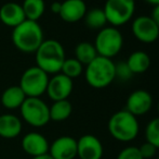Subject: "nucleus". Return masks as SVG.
Instances as JSON below:
<instances>
[{"label":"nucleus","instance_id":"f257e3e1","mask_svg":"<svg viewBox=\"0 0 159 159\" xmlns=\"http://www.w3.org/2000/svg\"><path fill=\"white\" fill-rule=\"evenodd\" d=\"M36 66L47 74H57L61 72L64 63L65 50L60 42L55 39H44L36 50Z\"/></svg>","mask_w":159,"mask_h":159},{"label":"nucleus","instance_id":"f03ea898","mask_svg":"<svg viewBox=\"0 0 159 159\" xmlns=\"http://www.w3.org/2000/svg\"><path fill=\"white\" fill-rule=\"evenodd\" d=\"M43 40V31L38 21L25 20L13 28V44L24 53H35Z\"/></svg>","mask_w":159,"mask_h":159},{"label":"nucleus","instance_id":"7ed1b4c3","mask_svg":"<svg viewBox=\"0 0 159 159\" xmlns=\"http://www.w3.org/2000/svg\"><path fill=\"white\" fill-rule=\"evenodd\" d=\"M116 63L111 59L98 56L94 60L86 66L84 77L91 87L96 89L109 86L116 79Z\"/></svg>","mask_w":159,"mask_h":159},{"label":"nucleus","instance_id":"20e7f679","mask_svg":"<svg viewBox=\"0 0 159 159\" xmlns=\"http://www.w3.org/2000/svg\"><path fill=\"white\" fill-rule=\"evenodd\" d=\"M108 132L119 142H131L139 135L140 124L135 116L127 110H120L109 119Z\"/></svg>","mask_w":159,"mask_h":159},{"label":"nucleus","instance_id":"39448f33","mask_svg":"<svg viewBox=\"0 0 159 159\" xmlns=\"http://www.w3.org/2000/svg\"><path fill=\"white\" fill-rule=\"evenodd\" d=\"M93 45L96 49L98 56L113 59L121 50L124 37L118 27L105 26L98 33Z\"/></svg>","mask_w":159,"mask_h":159},{"label":"nucleus","instance_id":"423d86ee","mask_svg":"<svg viewBox=\"0 0 159 159\" xmlns=\"http://www.w3.org/2000/svg\"><path fill=\"white\" fill-rule=\"evenodd\" d=\"M107 23L119 27L132 19L135 12V0H106L104 6Z\"/></svg>","mask_w":159,"mask_h":159},{"label":"nucleus","instance_id":"0eeeda50","mask_svg":"<svg viewBox=\"0 0 159 159\" xmlns=\"http://www.w3.org/2000/svg\"><path fill=\"white\" fill-rule=\"evenodd\" d=\"M20 110L24 121L34 127H41L50 121L49 106L40 97H26Z\"/></svg>","mask_w":159,"mask_h":159},{"label":"nucleus","instance_id":"6e6552de","mask_svg":"<svg viewBox=\"0 0 159 159\" xmlns=\"http://www.w3.org/2000/svg\"><path fill=\"white\" fill-rule=\"evenodd\" d=\"M48 82L49 74L35 66L24 71L19 86L24 92L26 97H41L46 93Z\"/></svg>","mask_w":159,"mask_h":159},{"label":"nucleus","instance_id":"1a4fd4ad","mask_svg":"<svg viewBox=\"0 0 159 159\" xmlns=\"http://www.w3.org/2000/svg\"><path fill=\"white\" fill-rule=\"evenodd\" d=\"M131 31L133 36L144 44L155 42L159 37V27L148 15H140L132 22Z\"/></svg>","mask_w":159,"mask_h":159},{"label":"nucleus","instance_id":"9d476101","mask_svg":"<svg viewBox=\"0 0 159 159\" xmlns=\"http://www.w3.org/2000/svg\"><path fill=\"white\" fill-rule=\"evenodd\" d=\"M74 88L73 80L62 74L61 72L54 74V77L49 79L46 93L49 98L53 102L64 100L70 96Z\"/></svg>","mask_w":159,"mask_h":159},{"label":"nucleus","instance_id":"9b49d317","mask_svg":"<svg viewBox=\"0 0 159 159\" xmlns=\"http://www.w3.org/2000/svg\"><path fill=\"white\" fill-rule=\"evenodd\" d=\"M153 106V97L147 91L136 89L132 92L127 99L126 110L135 117L143 116L151 110Z\"/></svg>","mask_w":159,"mask_h":159},{"label":"nucleus","instance_id":"f8f14e48","mask_svg":"<svg viewBox=\"0 0 159 159\" xmlns=\"http://www.w3.org/2000/svg\"><path fill=\"white\" fill-rule=\"evenodd\" d=\"M103 153L102 143L92 134L82 135L77 141V156L80 159H102Z\"/></svg>","mask_w":159,"mask_h":159},{"label":"nucleus","instance_id":"ddd939ff","mask_svg":"<svg viewBox=\"0 0 159 159\" xmlns=\"http://www.w3.org/2000/svg\"><path fill=\"white\" fill-rule=\"evenodd\" d=\"M49 155L53 159H74L77 157V140L71 136L57 137L49 146Z\"/></svg>","mask_w":159,"mask_h":159},{"label":"nucleus","instance_id":"4468645a","mask_svg":"<svg viewBox=\"0 0 159 159\" xmlns=\"http://www.w3.org/2000/svg\"><path fill=\"white\" fill-rule=\"evenodd\" d=\"M49 142L42 134L37 132L27 133L22 140V148L27 155L37 157L49 153Z\"/></svg>","mask_w":159,"mask_h":159},{"label":"nucleus","instance_id":"2eb2a0df","mask_svg":"<svg viewBox=\"0 0 159 159\" xmlns=\"http://www.w3.org/2000/svg\"><path fill=\"white\" fill-rule=\"evenodd\" d=\"M87 4L84 0H65L62 2L60 17L67 23H76L84 17Z\"/></svg>","mask_w":159,"mask_h":159},{"label":"nucleus","instance_id":"dca6fc26","mask_svg":"<svg viewBox=\"0 0 159 159\" xmlns=\"http://www.w3.org/2000/svg\"><path fill=\"white\" fill-rule=\"evenodd\" d=\"M25 20L22 4L16 2H7L0 8V21L6 26L14 28Z\"/></svg>","mask_w":159,"mask_h":159},{"label":"nucleus","instance_id":"f3484780","mask_svg":"<svg viewBox=\"0 0 159 159\" xmlns=\"http://www.w3.org/2000/svg\"><path fill=\"white\" fill-rule=\"evenodd\" d=\"M22 132V121L16 116L4 113L0 116V136L3 138H15Z\"/></svg>","mask_w":159,"mask_h":159},{"label":"nucleus","instance_id":"a211bd4d","mask_svg":"<svg viewBox=\"0 0 159 159\" xmlns=\"http://www.w3.org/2000/svg\"><path fill=\"white\" fill-rule=\"evenodd\" d=\"M26 99V95L19 85L10 86L2 93L1 95V104L4 108L9 110L17 109L22 106L24 100Z\"/></svg>","mask_w":159,"mask_h":159},{"label":"nucleus","instance_id":"6ab92c4d","mask_svg":"<svg viewBox=\"0 0 159 159\" xmlns=\"http://www.w3.org/2000/svg\"><path fill=\"white\" fill-rule=\"evenodd\" d=\"M126 63L133 74H142L151 67V58L146 52L138 50L129 56Z\"/></svg>","mask_w":159,"mask_h":159},{"label":"nucleus","instance_id":"aec40b11","mask_svg":"<svg viewBox=\"0 0 159 159\" xmlns=\"http://www.w3.org/2000/svg\"><path fill=\"white\" fill-rule=\"evenodd\" d=\"M71 112H73V106L68 102V99L53 102L52 106L49 107L50 120L55 121V122H62L68 119Z\"/></svg>","mask_w":159,"mask_h":159},{"label":"nucleus","instance_id":"412c9836","mask_svg":"<svg viewBox=\"0 0 159 159\" xmlns=\"http://www.w3.org/2000/svg\"><path fill=\"white\" fill-rule=\"evenodd\" d=\"M98 57L94 45L89 42H81L75 48V58L82 64L88 66L92 60Z\"/></svg>","mask_w":159,"mask_h":159},{"label":"nucleus","instance_id":"4be33fe9","mask_svg":"<svg viewBox=\"0 0 159 159\" xmlns=\"http://www.w3.org/2000/svg\"><path fill=\"white\" fill-rule=\"evenodd\" d=\"M22 8L26 20L38 21L46 11V3L43 0H24Z\"/></svg>","mask_w":159,"mask_h":159},{"label":"nucleus","instance_id":"5701e85b","mask_svg":"<svg viewBox=\"0 0 159 159\" xmlns=\"http://www.w3.org/2000/svg\"><path fill=\"white\" fill-rule=\"evenodd\" d=\"M84 19L86 25L92 30H102L107 24L106 15H105L103 9L95 8L90 11H87Z\"/></svg>","mask_w":159,"mask_h":159},{"label":"nucleus","instance_id":"b1692460","mask_svg":"<svg viewBox=\"0 0 159 159\" xmlns=\"http://www.w3.org/2000/svg\"><path fill=\"white\" fill-rule=\"evenodd\" d=\"M82 72H84V66L76 58H68V59L64 60V63L61 69L62 74L74 80L81 75Z\"/></svg>","mask_w":159,"mask_h":159},{"label":"nucleus","instance_id":"393cba45","mask_svg":"<svg viewBox=\"0 0 159 159\" xmlns=\"http://www.w3.org/2000/svg\"><path fill=\"white\" fill-rule=\"evenodd\" d=\"M146 142L151 143L152 145L159 148V117L149 121L145 130Z\"/></svg>","mask_w":159,"mask_h":159},{"label":"nucleus","instance_id":"a878e982","mask_svg":"<svg viewBox=\"0 0 159 159\" xmlns=\"http://www.w3.org/2000/svg\"><path fill=\"white\" fill-rule=\"evenodd\" d=\"M117 159H143V157L139 151V147L128 146L120 151Z\"/></svg>","mask_w":159,"mask_h":159},{"label":"nucleus","instance_id":"bb28decb","mask_svg":"<svg viewBox=\"0 0 159 159\" xmlns=\"http://www.w3.org/2000/svg\"><path fill=\"white\" fill-rule=\"evenodd\" d=\"M115 71H116V77H118L121 81H127L130 80L133 77V73L131 72V70L129 69L128 64L126 62H119L115 66Z\"/></svg>","mask_w":159,"mask_h":159},{"label":"nucleus","instance_id":"cd10ccee","mask_svg":"<svg viewBox=\"0 0 159 159\" xmlns=\"http://www.w3.org/2000/svg\"><path fill=\"white\" fill-rule=\"evenodd\" d=\"M139 151H140L143 159H149V158H153L156 155L157 148L154 145H152L151 143L145 142L144 144H142L139 147Z\"/></svg>","mask_w":159,"mask_h":159},{"label":"nucleus","instance_id":"c85d7f7f","mask_svg":"<svg viewBox=\"0 0 159 159\" xmlns=\"http://www.w3.org/2000/svg\"><path fill=\"white\" fill-rule=\"evenodd\" d=\"M151 17L154 20V22H155V23L157 24V26L159 27V4H158V6L154 7L153 11H152Z\"/></svg>","mask_w":159,"mask_h":159},{"label":"nucleus","instance_id":"c756f323","mask_svg":"<svg viewBox=\"0 0 159 159\" xmlns=\"http://www.w3.org/2000/svg\"><path fill=\"white\" fill-rule=\"evenodd\" d=\"M61 6H62V2H53V3H51L50 6V9L51 11H52L53 13H55V14H60V11H61Z\"/></svg>","mask_w":159,"mask_h":159},{"label":"nucleus","instance_id":"7c9ffc66","mask_svg":"<svg viewBox=\"0 0 159 159\" xmlns=\"http://www.w3.org/2000/svg\"><path fill=\"white\" fill-rule=\"evenodd\" d=\"M33 159H53L51 157L50 155L48 154H44V155H41V156H37V157H33Z\"/></svg>","mask_w":159,"mask_h":159},{"label":"nucleus","instance_id":"2f4dec72","mask_svg":"<svg viewBox=\"0 0 159 159\" xmlns=\"http://www.w3.org/2000/svg\"><path fill=\"white\" fill-rule=\"evenodd\" d=\"M145 1L147 2V3H149V4H152V6H158L159 4V0H145Z\"/></svg>","mask_w":159,"mask_h":159},{"label":"nucleus","instance_id":"473e14b6","mask_svg":"<svg viewBox=\"0 0 159 159\" xmlns=\"http://www.w3.org/2000/svg\"><path fill=\"white\" fill-rule=\"evenodd\" d=\"M157 110H158V115H159V102H158V106H157Z\"/></svg>","mask_w":159,"mask_h":159},{"label":"nucleus","instance_id":"72a5a7b5","mask_svg":"<svg viewBox=\"0 0 159 159\" xmlns=\"http://www.w3.org/2000/svg\"><path fill=\"white\" fill-rule=\"evenodd\" d=\"M156 159H159V157H157V158H156Z\"/></svg>","mask_w":159,"mask_h":159},{"label":"nucleus","instance_id":"f704fd0d","mask_svg":"<svg viewBox=\"0 0 159 159\" xmlns=\"http://www.w3.org/2000/svg\"><path fill=\"white\" fill-rule=\"evenodd\" d=\"M16 159H17V158H16Z\"/></svg>","mask_w":159,"mask_h":159}]
</instances>
